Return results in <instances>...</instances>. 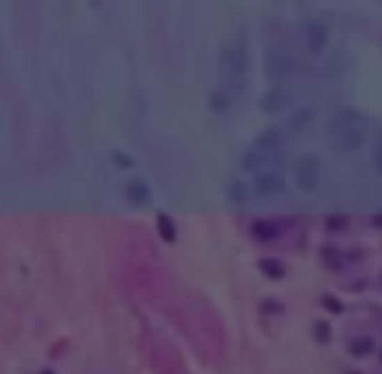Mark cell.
<instances>
[{
	"label": "cell",
	"mask_w": 382,
	"mask_h": 374,
	"mask_svg": "<svg viewBox=\"0 0 382 374\" xmlns=\"http://www.w3.org/2000/svg\"><path fill=\"white\" fill-rule=\"evenodd\" d=\"M315 341L317 343H331L333 341V330H331V325L328 323H315Z\"/></svg>",
	"instance_id": "obj_2"
},
{
	"label": "cell",
	"mask_w": 382,
	"mask_h": 374,
	"mask_svg": "<svg viewBox=\"0 0 382 374\" xmlns=\"http://www.w3.org/2000/svg\"><path fill=\"white\" fill-rule=\"evenodd\" d=\"M281 309H284V307H281V304H273V302H265V304H263V312H265V315H278Z\"/></svg>",
	"instance_id": "obj_3"
},
{
	"label": "cell",
	"mask_w": 382,
	"mask_h": 374,
	"mask_svg": "<svg viewBox=\"0 0 382 374\" xmlns=\"http://www.w3.org/2000/svg\"><path fill=\"white\" fill-rule=\"evenodd\" d=\"M346 348H349L351 359H367V356H372L377 351V343H374L372 335H353Z\"/></svg>",
	"instance_id": "obj_1"
},
{
	"label": "cell",
	"mask_w": 382,
	"mask_h": 374,
	"mask_svg": "<svg viewBox=\"0 0 382 374\" xmlns=\"http://www.w3.org/2000/svg\"><path fill=\"white\" fill-rule=\"evenodd\" d=\"M325 304L331 307V309H333V312H341V304H335V302H331V299H325Z\"/></svg>",
	"instance_id": "obj_4"
},
{
	"label": "cell",
	"mask_w": 382,
	"mask_h": 374,
	"mask_svg": "<svg viewBox=\"0 0 382 374\" xmlns=\"http://www.w3.org/2000/svg\"><path fill=\"white\" fill-rule=\"evenodd\" d=\"M380 361H382V345H380Z\"/></svg>",
	"instance_id": "obj_5"
}]
</instances>
